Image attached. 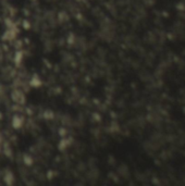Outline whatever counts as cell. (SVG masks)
I'll return each instance as SVG.
<instances>
[{
	"instance_id": "cell-4",
	"label": "cell",
	"mask_w": 185,
	"mask_h": 186,
	"mask_svg": "<svg viewBox=\"0 0 185 186\" xmlns=\"http://www.w3.org/2000/svg\"><path fill=\"white\" fill-rule=\"evenodd\" d=\"M21 59H22V53L21 52H18V53H16V57H15V61L20 63V62H21Z\"/></svg>"
},
{
	"instance_id": "cell-1",
	"label": "cell",
	"mask_w": 185,
	"mask_h": 186,
	"mask_svg": "<svg viewBox=\"0 0 185 186\" xmlns=\"http://www.w3.org/2000/svg\"><path fill=\"white\" fill-rule=\"evenodd\" d=\"M23 122H24V119L22 118V116L20 115H14L12 119V126L14 127V129H20V127H22V125H23Z\"/></svg>"
},
{
	"instance_id": "cell-2",
	"label": "cell",
	"mask_w": 185,
	"mask_h": 186,
	"mask_svg": "<svg viewBox=\"0 0 185 186\" xmlns=\"http://www.w3.org/2000/svg\"><path fill=\"white\" fill-rule=\"evenodd\" d=\"M31 85L33 86V87H39V86L42 85V81L39 80V78L37 75H34V76H33V78H32V81H31Z\"/></svg>"
},
{
	"instance_id": "cell-5",
	"label": "cell",
	"mask_w": 185,
	"mask_h": 186,
	"mask_svg": "<svg viewBox=\"0 0 185 186\" xmlns=\"http://www.w3.org/2000/svg\"><path fill=\"white\" fill-rule=\"evenodd\" d=\"M24 161H25V163H29V165L32 164V160H31V158H29V157H26V156H25V158H24Z\"/></svg>"
},
{
	"instance_id": "cell-3",
	"label": "cell",
	"mask_w": 185,
	"mask_h": 186,
	"mask_svg": "<svg viewBox=\"0 0 185 186\" xmlns=\"http://www.w3.org/2000/svg\"><path fill=\"white\" fill-rule=\"evenodd\" d=\"M3 180H5V182L8 185H10V184L13 183V181H14V177H13V174L11 173V172H7L5 175V177H3Z\"/></svg>"
}]
</instances>
